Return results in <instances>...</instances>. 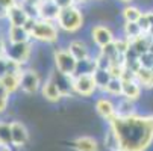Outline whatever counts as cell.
<instances>
[{
    "mask_svg": "<svg viewBox=\"0 0 153 151\" xmlns=\"http://www.w3.org/2000/svg\"><path fill=\"white\" fill-rule=\"evenodd\" d=\"M118 151H123V150H118Z\"/></svg>",
    "mask_w": 153,
    "mask_h": 151,
    "instance_id": "cell-39",
    "label": "cell"
},
{
    "mask_svg": "<svg viewBox=\"0 0 153 151\" xmlns=\"http://www.w3.org/2000/svg\"><path fill=\"white\" fill-rule=\"evenodd\" d=\"M32 39L39 41V42H55L59 38L58 27L52 21H44V20H36V24L30 33Z\"/></svg>",
    "mask_w": 153,
    "mask_h": 151,
    "instance_id": "cell-4",
    "label": "cell"
},
{
    "mask_svg": "<svg viewBox=\"0 0 153 151\" xmlns=\"http://www.w3.org/2000/svg\"><path fill=\"white\" fill-rule=\"evenodd\" d=\"M91 39L99 49H102V47H105V46L115 41L112 30L108 26H103V24H97L91 29Z\"/></svg>",
    "mask_w": 153,
    "mask_h": 151,
    "instance_id": "cell-8",
    "label": "cell"
},
{
    "mask_svg": "<svg viewBox=\"0 0 153 151\" xmlns=\"http://www.w3.org/2000/svg\"><path fill=\"white\" fill-rule=\"evenodd\" d=\"M20 74L21 73H8L6 76H3L2 79H0V82H2V85H3V88L9 94H12L17 89H20Z\"/></svg>",
    "mask_w": 153,
    "mask_h": 151,
    "instance_id": "cell-19",
    "label": "cell"
},
{
    "mask_svg": "<svg viewBox=\"0 0 153 151\" xmlns=\"http://www.w3.org/2000/svg\"><path fill=\"white\" fill-rule=\"evenodd\" d=\"M94 109H96V113L103 118L105 121H112L115 116H117V110H115V104L112 103V100H109V98H99L94 104Z\"/></svg>",
    "mask_w": 153,
    "mask_h": 151,
    "instance_id": "cell-11",
    "label": "cell"
},
{
    "mask_svg": "<svg viewBox=\"0 0 153 151\" xmlns=\"http://www.w3.org/2000/svg\"><path fill=\"white\" fill-rule=\"evenodd\" d=\"M121 91H123V82H121V79H112L103 92H106L109 95L121 97Z\"/></svg>",
    "mask_w": 153,
    "mask_h": 151,
    "instance_id": "cell-25",
    "label": "cell"
},
{
    "mask_svg": "<svg viewBox=\"0 0 153 151\" xmlns=\"http://www.w3.org/2000/svg\"><path fill=\"white\" fill-rule=\"evenodd\" d=\"M74 151H99V142L91 136H79L71 142Z\"/></svg>",
    "mask_w": 153,
    "mask_h": 151,
    "instance_id": "cell-16",
    "label": "cell"
},
{
    "mask_svg": "<svg viewBox=\"0 0 153 151\" xmlns=\"http://www.w3.org/2000/svg\"><path fill=\"white\" fill-rule=\"evenodd\" d=\"M96 71V62L94 59H85V60H80L77 62V68H76V73L74 76H80V74H93ZM73 76V77H74Z\"/></svg>",
    "mask_w": 153,
    "mask_h": 151,
    "instance_id": "cell-24",
    "label": "cell"
},
{
    "mask_svg": "<svg viewBox=\"0 0 153 151\" xmlns=\"http://www.w3.org/2000/svg\"><path fill=\"white\" fill-rule=\"evenodd\" d=\"M58 27L64 32H76L83 26V14L77 6H71L67 9H61L58 17Z\"/></svg>",
    "mask_w": 153,
    "mask_h": 151,
    "instance_id": "cell-2",
    "label": "cell"
},
{
    "mask_svg": "<svg viewBox=\"0 0 153 151\" xmlns=\"http://www.w3.org/2000/svg\"><path fill=\"white\" fill-rule=\"evenodd\" d=\"M53 2L61 8V9H67V8H71V6H76L74 0H53Z\"/></svg>",
    "mask_w": 153,
    "mask_h": 151,
    "instance_id": "cell-29",
    "label": "cell"
},
{
    "mask_svg": "<svg viewBox=\"0 0 153 151\" xmlns=\"http://www.w3.org/2000/svg\"><path fill=\"white\" fill-rule=\"evenodd\" d=\"M41 95L44 97V100H47L50 103H58L64 97L62 92L58 88V85L52 79H47L44 83H42V86H41Z\"/></svg>",
    "mask_w": 153,
    "mask_h": 151,
    "instance_id": "cell-12",
    "label": "cell"
},
{
    "mask_svg": "<svg viewBox=\"0 0 153 151\" xmlns=\"http://www.w3.org/2000/svg\"><path fill=\"white\" fill-rule=\"evenodd\" d=\"M61 14V8L53 2V0H42L38 6V20L44 21H58V17Z\"/></svg>",
    "mask_w": 153,
    "mask_h": 151,
    "instance_id": "cell-9",
    "label": "cell"
},
{
    "mask_svg": "<svg viewBox=\"0 0 153 151\" xmlns=\"http://www.w3.org/2000/svg\"><path fill=\"white\" fill-rule=\"evenodd\" d=\"M67 50L71 53V56L77 62L90 59V50H88V47H86L85 42H82V41H71L68 44V47H67Z\"/></svg>",
    "mask_w": 153,
    "mask_h": 151,
    "instance_id": "cell-17",
    "label": "cell"
},
{
    "mask_svg": "<svg viewBox=\"0 0 153 151\" xmlns=\"http://www.w3.org/2000/svg\"><path fill=\"white\" fill-rule=\"evenodd\" d=\"M3 148V145H2V142H0V150H2Z\"/></svg>",
    "mask_w": 153,
    "mask_h": 151,
    "instance_id": "cell-37",
    "label": "cell"
},
{
    "mask_svg": "<svg viewBox=\"0 0 153 151\" xmlns=\"http://www.w3.org/2000/svg\"><path fill=\"white\" fill-rule=\"evenodd\" d=\"M41 79L35 70H23L20 74V89L27 95H33L41 88Z\"/></svg>",
    "mask_w": 153,
    "mask_h": 151,
    "instance_id": "cell-6",
    "label": "cell"
},
{
    "mask_svg": "<svg viewBox=\"0 0 153 151\" xmlns=\"http://www.w3.org/2000/svg\"><path fill=\"white\" fill-rule=\"evenodd\" d=\"M123 33H124V38H127L130 42L144 35L138 23H126V21H124V26H123Z\"/></svg>",
    "mask_w": 153,
    "mask_h": 151,
    "instance_id": "cell-21",
    "label": "cell"
},
{
    "mask_svg": "<svg viewBox=\"0 0 153 151\" xmlns=\"http://www.w3.org/2000/svg\"><path fill=\"white\" fill-rule=\"evenodd\" d=\"M53 60H55V68L58 73L73 77L77 68V60L71 56V53L67 49H58L53 53Z\"/></svg>",
    "mask_w": 153,
    "mask_h": 151,
    "instance_id": "cell-3",
    "label": "cell"
},
{
    "mask_svg": "<svg viewBox=\"0 0 153 151\" xmlns=\"http://www.w3.org/2000/svg\"><path fill=\"white\" fill-rule=\"evenodd\" d=\"M9 95H11V94L3 88L2 82H0V113L6 112V109H8V103H9Z\"/></svg>",
    "mask_w": 153,
    "mask_h": 151,
    "instance_id": "cell-27",
    "label": "cell"
},
{
    "mask_svg": "<svg viewBox=\"0 0 153 151\" xmlns=\"http://www.w3.org/2000/svg\"><path fill=\"white\" fill-rule=\"evenodd\" d=\"M0 142L3 148L12 147V133H11V122L0 121Z\"/></svg>",
    "mask_w": 153,
    "mask_h": 151,
    "instance_id": "cell-23",
    "label": "cell"
},
{
    "mask_svg": "<svg viewBox=\"0 0 153 151\" xmlns=\"http://www.w3.org/2000/svg\"><path fill=\"white\" fill-rule=\"evenodd\" d=\"M8 74V59L3 56L2 59H0V79H2L3 76Z\"/></svg>",
    "mask_w": 153,
    "mask_h": 151,
    "instance_id": "cell-30",
    "label": "cell"
},
{
    "mask_svg": "<svg viewBox=\"0 0 153 151\" xmlns=\"http://www.w3.org/2000/svg\"><path fill=\"white\" fill-rule=\"evenodd\" d=\"M144 12L138 6H134V5H127L123 9V18L126 23H138V20L141 18Z\"/></svg>",
    "mask_w": 153,
    "mask_h": 151,
    "instance_id": "cell-22",
    "label": "cell"
},
{
    "mask_svg": "<svg viewBox=\"0 0 153 151\" xmlns=\"http://www.w3.org/2000/svg\"><path fill=\"white\" fill-rule=\"evenodd\" d=\"M115 110H117V116H130V115H135V101L121 97L120 101L115 104Z\"/></svg>",
    "mask_w": 153,
    "mask_h": 151,
    "instance_id": "cell-18",
    "label": "cell"
},
{
    "mask_svg": "<svg viewBox=\"0 0 153 151\" xmlns=\"http://www.w3.org/2000/svg\"><path fill=\"white\" fill-rule=\"evenodd\" d=\"M32 53V46L30 42H25V44H14V42L6 41V47L3 52V56L12 62H17L20 65L26 63L30 57Z\"/></svg>",
    "mask_w": 153,
    "mask_h": 151,
    "instance_id": "cell-5",
    "label": "cell"
},
{
    "mask_svg": "<svg viewBox=\"0 0 153 151\" xmlns=\"http://www.w3.org/2000/svg\"><path fill=\"white\" fill-rule=\"evenodd\" d=\"M32 39L30 33L25 27H17V26H8L6 30V41L14 42V44H25Z\"/></svg>",
    "mask_w": 153,
    "mask_h": 151,
    "instance_id": "cell-13",
    "label": "cell"
},
{
    "mask_svg": "<svg viewBox=\"0 0 153 151\" xmlns=\"http://www.w3.org/2000/svg\"><path fill=\"white\" fill-rule=\"evenodd\" d=\"M42 0H21V5L23 6H29V8H35L38 9V6L41 5Z\"/></svg>",
    "mask_w": 153,
    "mask_h": 151,
    "instance_id": "cell-31",
    "label": "cell"
},
{
    "mask_svg": "<svg viewBox=\"0 0 153 151\" xmlns=\"http://www.w3.org/2000/svg\"><path fill=\"white\" fill-rule=\"evenodd\" d=\"M29 18L30 17L27 15V12L23 9L21 5H17L15 8H12L6 14V20H8L9 26H17V27H23Z\"/></svg>",
    "mask_w": 153,
    "mask_h": 151,
    "instance_id": "cell-14",
    "label": "cell"
},
{
    "mask_svg": "<svg viewBox=\"0 0 153 151\" xmlns=\"http://www.w3.org/2000/svg\"><path fill=\"white\" fill-rule=\"evenodd\" d=\"M2 57H3V55H0V59H2Z\"/></svg>",
    "mask_w": 153,
    "mask_h": 151,
    "instance_id": "cell-38",
    "label": "cell"
},
{
    "mask_svg": "<svg viewBox=\"0 0 153 151\" xmlns=\"http://www.w3.org/2000/svg\"><path fill=\"white\" fill-rule=\"evenodd\" d=\"M118 2H121V3H130L132 0H118Z\"/></svg>",
    "mask_w": 153,
    "mask_h": 151,
    "instance_id": "cell-35",
    "label": "cell"
},
{
    "mask_svg": "<svg viewBox=\"0 0 153 151\" xmlns=\"http://www.w3.org/2000/svg\"><path fill=\"white\" fill-rule=\"evenodd\" d=\"M36 20H38V18H29V20L26 21V24L23 26L29 33H32V30H33V27H35V24H36Z\"/></svg>",
    "mask_w": 153,
    "mask_h": 151,
    "instance_id": "cell-32",
    "label": "cell"
},
{
    "mask_svg": "<svg viewBox=\"0 0 153 151\" xmlns=\"http://www.w3.org/2000/svg\"><path fill=\"white\" fill-rule=\"evenodd\" d=\"M85 2H88V0H74V3H85Z\"/></svg>",
    "mask_w": 153,
    "mask_h": 151,
    "instance_id": "cell-34",
    "label": "cell"
},
{
    "mask_svg": "<svg viewBox=\"0 0 153 151\" xmlns=\"http://www.w3.org/2000/svg\"><path fill=\"white\" fill-rule=\"evenodd\" d=\"M17 5H20V3H18V0H0V6H2L6 12L11 11L12 8H15Z\"/></svg>",
    "mask_w": 153,
    "mask_h": 151,
    "instance_id": "cell-28",
    "label": "cell"
},
{
    "mask_svg": "<svg viewBox=\"0 0 153 151\" xmlns=\"http://www.w3.org/2000/svg\"><path fill=\"white\" fill-rule=\"evenodd\" d=\"M0 151H12V150H11V148H2Z\"/></svg>",
    "mask_w": 153,
    "mask_h": 151,
    "instance_id": "cell-36",
    "label": "cell"
},
{
    "mask_svg": "<svg viewBox=\"0 0 153 151\" xmlns=\"http://www.w3.org/2000/svg\"><path fill=\"white\" fill-rule=\"evenodd\" d=\"M93 77H94L97 89H102V91H105L106 86L109 85V82L112 80V76L108 70H99V68H96V71L93 73Z\"/></svg>",
    "mask_w": 153,
    "mask_h": 151,
    "instance_id": "cell-20",
    "label": "cell"
},
{
    "mask_svg": "<svg viewBox=\"0 0 153 151\" xmlns=\"http://www.w3.org/2000/svg\"><path fill=\"white\" fill-rule=\"evenodd\" d=\"M105 147L109 150V151H118L120 150V144H118V139L117 136L114 135V132L108 127V132L105 135Z\"/></svg>",
    "mask_w": 153,
    "mask_h": 151,
    "instance_id": "cell-26",
    "label": "cell"
},
{
    "mask_svg": "<svg viewBox=\"0 0 153 151\" xmlns=\"http://www.w3.org/2000/svg\"><path fill=\"white\" fill-rule=\"evenodd\" d=\"M6 14H8V12H6L2 6H0V18H6Z\"/></svg>",
    "mask_w": 153,
    "mask_h": 151,
    "instance_id": "cell-33",
    "label": "cell"
},
{
    "mask_svg": "<svg viewBox=\"0 0 153 151\" xmlns=\"http://www.w3.org/2000/svg\"><path fill=\"white\" fill-rule=\"evenodd\" d=\"M123 82V91H121V97L127 98V100H138L141 95V88L143 86L137 82V79H127V80H121Z\"/></svg>",
    "mask_w": 153,
    "mask_h": 151,
    "instance_id": "cell-15",
    "label": "cell"
},
{
    "mask_svg": "<svg viewBox=\"0 0 153 151\" xmlns=\"http://www.w3.org/2000/svg\"><path fill=\"white\" fill-rule=\"evenodd\" d=\"M11 133H12V147L23 148L29 141V132L26 125L21 121H12L11 122Z\"/></svg>",
    "mask_w": 153,
    "mask_h": 151,
    "instance_id": "cell-10",
    "label": "cell"
},
{
    "mask_svg": "<svg viewBox=\"0 0 153 151\" xmlns=\"http://www.w3.org/2000/svg\"><path fill=\"white\" fill-rule=\"evenodd\" d=\"M108 127L117 136L123 151H146L153 144V115L115 116Z\"/></svg>",
    "mask_w": 153,
    "mask_h": 151,
    "instance_id": "cell-1",
    "label": "cell"
},
{
    "mask_svg": "<svg viewBox=\"0 0 153 151\" xmlns=\"http://www.w3.org/2000/svg\"><path fill=\"white\" fill-rule=\"evenodd\" d=\"M97 89L93 74H80L73 77V92L82 97H91Z\"/></svg>",
    "mask_w": 153,
    "mask_h": 151,
    "instance_id": "cell-7",
    "label": "cell"
}]
</instances>
